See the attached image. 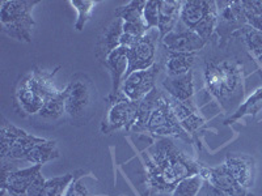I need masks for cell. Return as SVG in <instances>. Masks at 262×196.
Returning a JSON list of instances; mask_svg holds the SVG:
<instances>
[{"instance_id":"cell-5","label":"cell","mask_w":262,"mask_h":196,"mask_svg":"<svg viewBox=\"0 0 262 196\" xmlns=\"http://www.w3.org/2000/svg\"><path fill=\"white\" fill-rule=\"evenodd\" d=\"M146 132L158 137H176V139L184 140L185 143L194 144L190 135L182 128L176 114L173 113L169 101H168V94L164 90L161 92L149 115Z\"/></svg>"},{"instance_id":"cell-1","label":"cell","mask_w":262,"mask_h":196,"mask_svg":"<svg viewBox=\"0 0 262 196\" xmlns=\"http://www.w3.org/2000/svg\"><path fill=\"white\" fill-rule=\"evenodd\" d=\"M206 90L226 113L233 114L244 98V64L237 58L207 59L203 69Z\"/></svg>"},{"instance_id":"cell-3","label":"cell","mask_w":262,"mask_h":196,"mask_svg":"<svg viewBox=\"0 0 262 196\" xmlns=\"http://www.w3.org/2000/svg\"><path fill=\"white\" fill-rule=\"evenodd\" d=\"M147 153L164 177L174 186L182 179L200 176L201 163L184 153L170 137H158L147 149Z\"/></svg>"},{"instance_id":"cell-22","label":"cell","mask_w":262,"mask_h":196,"mask_svg":"<svg viewBox=\"0 0 262 196\" xmlns=\"http://www.w3.org/2000/svg\"><path fill=\"white\" fill-rule=\"evenodd\" d=\"M262 110V86H259L258 89L254 90L249 97L243 102L240 106L236 109V111L233 114L228 116V118L224 120V125L229 126L232 123L237 122L244 116H256L259 111Z\"/></svg>"},{"instance_id":"cell-27","label":"cell","mask_w":262,"mask_h":196,"mask_svg":"<svg viewBox=\"0 0 262 196\" xmlns=\"http://www.w3.org/2000/svg\"><path fill=\"white\" fill-rule=\"evenodd\" d=\"M232 38H240L245 45L247 50L253 57L258 58L262 55V33L256 30L249 25H244L243 28L232 34Z\"/></svg>"},{"instance_id":"cell-18","label":"cell","mask_w":262,"mask_h":196,"mask_svg":"<svg viewBox=\"0 0 262 196\" xmlns=\"http://www.w3.org/2000/svg\"><path fill=\"white\" fill-rule=\"evenodd\" d=\"M164 92L181 102L191 101L194 95L193 69L180 76H165L161 81Z\"/></svg>"},{"instance_id":"cell-26","label":"cell","mask_w":262,"mask_h":196,"mask_svg":"<svg viewBox=\"0 0 262 196\" xmlns=\"http://www.w3.org/2000/svg\"><path fill=\"white\" fill-rule=\"evenodd\" d=\"M24 132V130L16 127L9 120H7L4 116H2V125H0V155H2V160L7 157L9 149L12 148L13 144L23 136Z\"/></svg>"},{"instance_id":"cell-14","label":"cell","mask_w":262,"mask_h":196,"mask_svg":"<svg viewBox=\"0 0 262 196\" xmlns=\"http://www.w3.org/2000/svg\"><path fill=\"white\" fill-rule=\"evenodd\" d=\"M200 176L202 177L203 181L209 182L217 190L223 191L229 196H247L248 191L242 187L238 182L236 181L235 177L231 174L226 163H222L219 166L209 167L201 163Z\"/></svg>"},{"instance_id":"cell-30","label":"cell","mask_w":262,"mask_h":196,"mask_svg":"<svg viewBox=\"0 0 262 196\" xmlns=\"http://www.w3.org/2000/svg\"><path fill=\"white\" fill-rule=\"evenodd\" d=\"M76 174H78V172L67 173L64 176L54 177V178L48 179L42 196H64Z\"/></svg>"},{"instance_id":"cell-44","label":"cell","mask_w":262,"mask_h":196,"mask_svg":"<svg viewBox=\"0 0 262 196\" xmlns=\"http://www.w3.org/2000/svg\"><path fill=\"white\" fill-rule=\"evenodd\" d=\"M122 196H123V195H122Z\"/></svg>"},{"instance_id":"cell-20","label":"cell","mask_w":262,"mask_h":196,"mask_svg":"<svg viewBox=\"0 0 262 196\" xmlns=\"http://www.w3.org/2000/svg\"><path fill=\"white\" fill-rule=\"evenodd\" d=\"M215 2H207V0H185L182 2L180 20L188 29L194 30L196 25L210 12Z\"/></svg>"},{"instance_id":"cell-29","label":"cell","mask_w":262,"mask_h":196,"mask_svg":"<svg viewBox=\"0 0 262 196\" xmlns=\"http://www.w3.org/2000/svg\"><path fill=\"white\" fill-rule=\"evenodd\" d=\"M146 3V0H131L126 6L118 7L114 16L116 18H121L123 22H144L143 9Z\"/></svg>"},{"instance_id":"cell-32","label":"cell","mask_w":262,"mask_h":196,"mask_svg":"<svg viewBox=\"0 0 262 196\" xmlns=\"http://www.w3.org/2000/svg\"><path fill=\"white\" fill-rule=\"evenodd\" d=\"M217 27V7L216 2H215L214 7L210 9V12L206 15V17L201 21L200 24L196 25L195 29L193 32H195L203 41L209 42L210 39H212L214 37V33L216 32Z\"/></svg>"},{"instance_id":"cell-12","label":"cell","mask_w":262,"mask_h":196,"mask_svg":"<svg viewBox=\"0 0 262 196\" xmlns=\"http://www.w3.org/2000/svg\"><path fill=\"white\" fill-rule=\"evenodd\" d=\"M168 101H169L170 107H172L173 113L176 114L177 119L181 123L182 128L191 136L194 144L198 145L201 149V141H200V134L202 132V127L205 126L206 120L200 113H198V107L195 104L191 101L181 102L176 98L170 97L168 94Z\"/></svg>"},{"instance_id":"cell-9","label":"cell","mask_w":262,"mask_h":196,"mask_svg":"<svg viewBox=\"0 0 262 196\" xmlns=\"http://www.w3.org/2000/svg\"><path fill=\"white\" fill-rule=\"evenodd\" d=\"M159 30H149L146 36L138 39L134 45L128 47V69L126 78L133 72L144 71L155 64L156 58V38ZM125 78V79H126Z\"/></svg>"},{"instance_id":"cell-28","label":"cell","mask_w":262,"mask_h":196,"mask_svg":"<svg viewBox=\"0 0 262 196\" xmlns=\"http://www.w3.org/2000/svg\"><path fill=\"white\" fill-rule=\"evenodd\" d=\"M66 115L64 98H63V90L57 94L51 95L45 101V105L38 113V116L46 120H58Z\"/></svg>"},{"instance_id":"cell-35","label":"cell","mask_w":262,"mask_h":196,"mask_svg":"<svg viewBox=\"0 0 262 196\" xmlns=\"http://www.w3.org/2000/svg\"><path fill=\"white\" fill-rule=\"evenodd\" d=\"M123 33L135 39L144 37L148 33L144 22H123Z\"/></svg>"},{"instance_id":"cell-23","label":"cell","mask_w":262,"mask_h":196,"mask_svg":"<svg viewBox=\"0 0 262 196\" xmlns=\"http://www.w3.org/2000/svg\"><path fill=\"white\" fill-rule=\"evenodd\" d=\"M59 149L55 140H43L39 144H37L32 151L29 152L25 162H29L32 165H45L50 161L59 158Z\"/></svg>"},{"instance_id":"cell-40","label":"cell","mask_w":262,"mask_h":196,"mask_svg":"<svg viewBox=\"0 0 262 196\" xmlns=\"http://www.w3.org/2000/svg\"><path fill=\"white\" fill-rule=\"evenodd\" d=\"M245 18H247V24L249 27L262 33V15H252V13L245 12Z\"/></svg>"},{"instance_id":"cell-25","label":"cell","mask_w":262,"mask_h":196,"mask_svg":"<svg viewBox=\"0 0 262 196\" xmlns=\"http://www.w3.org/2000/svg\"><path fill=\"white\" fill-rule=\"evenodd\" d=\"M45 139H42V137L38 136H34L32 134H28L27 131H25L23 136L13 144V146L9 149L8 155L4 160H8V161H25L27 160L28 155H29V152L32 151L37 144H39L41 141H43ZM3 160V161H4Z\"/></svg>"},{"instance_id":"cell-39","label":"cell","mask_w":262,"mask_h":196,"mask_svg":"<svg viewBox=\"0 0 262 196\" xmlns=\"http://www.w3.org/2000/svg\"><path fill=\"white\" fill-rule=\"evenodd\" d=\"M244 11L252 15H262V2H242Z\"/></svg>"},{"instance_id":"cell-24","label":"cell","mask_w":262,"mask_h":196,"mask_svg":"<svg viewBox=\"0 0 262 196\" xmlns=\"http://www.w3.org/2000/svg\"><path fill=\"white\" fill-rule=\"evenodd\" d=\"M196 53H176L168 51L167 58V76H180L191 71L195 62Z\"/></svg>"},{"instance_id":"cell-10","label":"cell","mask_w":262,"mask_h":196,"mask_svg":"<svg viewBox=\"0 0 262 196\" xmlns=\"http://www.w3.org/2000/svg\"><path fill=\"white\" fill-rule=\"evenodd\" d=\"M161 68L163 67L160 63H155L151 68L130 74L123 80L121 93L130 101H140L149 92H152L154 88H156V79H158Z\"/></svg>"},{"instance_id":"cell-4","label":"cell","mask_w":262,"mask_h":196,"mask_svg":"<svg viewBox=\"0 0 262 196\" xmlns=\"http://www.w3.org/2000/svg\"><path fill=\"white\" fill-rule=\"evenodd\" d=\"M38 0H3L0 3V24L4 34L18 42H32L36 25L32 12Z\"/></svg>"},{"instance_id":"cell-41","label":"cell","mask_w":262,"mask_h":196,"mask_svg":"<svg viewBox=\"0 0 262 196\" xmlns=\"http://www.w3.org/2000/svg\"><path fill=\"white\" fill-rule=\"evenodd\" d=\"M257 60H258V63H259V64H261V67H262V55H261V57L257 58Z\"/></svg>"},{"instance_id":"cell-37","label":"cell","mask_w":262,"mask_h":196,"mask_svg":"<svg viewBox=\"0 0 262 196\" xmlns=\"http://www.w3.org/2000/svg\"><path fill=\"white\" fill-rule=\"evenodd\" d=\"M48 179L43 178L42 173H39L38 176L36 177V179L32 182V184L29 186L27 191V195L25 196H42L43 190H45V184Z\"/></svg>"},{"instance_id":"cell-17","label":"cell","mask_w":262,"mask_h":196,"mask_svg":"<svg viewBox=\"0 0 262 196\" xmlns=\"http://www.w3.org/2000/svg\"><path fill=\"white\" fill-rule=\"evenodd\" d=\"M123 34V21L121 18H114L111 24L104 29L96 45V58L101 63L113 53L116 48L122 46L121 38Z\"/></svg>"},{"instance_id":"cell-33","label":"cell","mask_w":262,"mask_h":196,"mask_svg":"<svg viewBox=\"0 0 262 196\" xmlns=\"http://www.w3.org/2000/svg\"><path fill=\"white\" fill-rule=\"evenodd\" d=\"M203 184V179L201 176H194L190 178L182 179L179 182L176 188L172 191L170 196H196Z\"/></svg>"},{"instance_id":"cell-16","label":"cell","mask_w":262,"mask_h":196,"mask_svg":"<svg viewBox=\"0 0 262 196\" xmlns=\"http://www.w3.org/2000/svg\"><path fill=\"white\" fill-rule=\"evenodd\" d=\"M161 42L168 51H176V53H196L202 50L207 43L195 32L188 28L179 32L173 30L164 37Z\"/></svg>"},{"instance_id":"cell-43","label":"cell","mask_w":262,"mask_h":196,"mask_svg":"<svg viewBox=\"0 0 262 196\" xmlns=\"http://www.w3.org/2000/svg\"><path fill=\"white\" fill-rule=\"evenodd\" d=\"M11 196H25V195H11Z\"/></svg>"},{"instance_id":"cell-7","label":"cell","mask_w":262,"mask_h":196,"mask_svg":"<svg viewBox=\"0 0 262 196\" xmlns=\"http://www.w3.org/2000/svg\"><path fill=\"white\" fill-rule=\"evenodd\" d=\"M15 161L4 160L2 165V195H27L32 182L42 173V165H32L25 169H17Z\"/></svg>"},{"instance_id":"cell-8","label":"cell","mask_w":262,"mask_h":196,"mask_svg":"<svg viewBox=\"0 0 262 196\" xmlns=\"http://www.w3.org/2000/svg\"><path fill=\"white\" fill-rule=\"evenodd\" d=\"M216 33L221 38V47H223L232 38L233 33L247 25V18L242 2H216Z\"/></svg>"},{"instance_id":"cell-34","label":"cell","mask_w":262,"mask_h":196,"mask_svg":"<svg viewBox=\"0 0 262 196\" xmlns=\"http://www.w3.org/2000/svg\"><path fill=\"white\" fill-rule=\"evenodd\" d=\"M143 20L147 30L159 28V0H148L143 9Z\"/></svg>"},{"instance_id":"cell-2","label":"cell","mask_w":262,"mask_h":196,"mask_svg":"<svg viewBox=\"0 0 262 196\" xmlns=\"http://www.w3.org/2000/svg\"><path fill=\"white\" fill-rule=\"evenodd\" d=\"M59 69L60 67L53 71L34 67L32 71L21 76L15 89V100L20 113L28 116L38 115L46 100L60 92L54 84V78Z\"/></svg>"},{"instance_id":"cell-21","label":"cell","mask_w":262,"mask_h":196,"mask_svg":"<svg viewBox=\"0 0 262 196\" xmlns=\"http://www.w3.org/2000/svg\"><path fill=\"white\" fill-rule=\"evenodd\" d=\"M143 161L144 166H146L147 172V179H148L149 187H151L152 192L155 193H172V191L176 188L174 184L170 183L163 173L158 169L154 161L148 156V153L143 152Z\"/></svg>"},{"instance_id":"cell-38","label":"cell","mask_w":262,"mask_h":196,"mask_svg":"<svg viewBox=\"0 0 262 196\" xmlns=\"http://www.w3.org/2000/svg\"><path fill=\"white\" fill-rule=\"evenodd\" d=\"M196 196H229V195H227V193L223 192V191L217 190L216 187H214V186L210 184L209 182L203 181L202 187H201L200 192H198V195Z\"/></svg>"},{"instance_id":"cell-31","label":"cell","mask_w":262,"mask_h":196,"mask_svg":"<svg viewBox=\"0 0 262 196\" xmlns=\"http://www.w3.org/2000/svg\"><path fill=\"white\" fill-rule=\"evenodd\" d=\"M97 3L98 2H95V0H70V4L78 12V18H76V22L74 25L78 32H81L85 28L86 22L90 21Z\"/></svg>"},{"instance_id":"cell-11","label":"cell","mask_w":262,"mask_h":196,"mask_svg":"<svg viewBox=\"0 0 262 196\" xmlns=\"http://www.w3.org/2000/svg\"><path fill=\"white\" fill-rule=\"evenodd\" d=\"M128 47L126 46H119L118 48L113 51V53L106 58L102 64L105 65V68L109 71L112 78V92L109 97L106 98V101L109 104H116L118 101H123L127 100L125 95L121 93V86H122L123 80L126 78L128 69Z\"/></svg>"},{"instance_id":"cell-42","label":"cell","mask_w":262,"mask_h":196,"mask_svg":"<svg viewBox=\"0 0 262 196\" xmlns=\"http://www.w3.org/2000/svg\"><path fill=\"white\" fill-rule=\"evenodd\" d=\"M247 196H259V195H254V193H249V192H248Z\"/></svg>"},{"instance_id":"cell-19","label":"cell","mask_w":262,"mask_h":196,"mask_svg":"<svg viewBox=\"0 0 262 196\" xmlns=\"http://www.w3.org/2000/svg\"><path fill=\"white\" fill-rule=\"evenodd\" d=\"M182 2L177 0H159V38L173 32L181 15Z\"/></svg>"},{"instance_id":"cell-6","label":"cell","mask_w":262,"mask_h":196,"mask_svg":"<svg viewBox=\"0 0 262 196\" xmlns=\"http://www.w3.org/2000/svg\"><path fill=\"white\" fill-rule=\"evenodd\" d=\"M93 92L92 83L85 75H75L63 89L66 115L72 120L80 119L92 105Z\"/></svg>"},{"instance_id":"cell-15","label":"cell","mask_w":262,"mask_h":196,"mask_svg":"<svg viewBox=\"0 0 262 196\" xmlns=\"http://www.w3.org/2000/svg\"><path fill=\"white\" fill-rule=\"evenodd\" d=\"M224 163L242 187L245 190L253 187L257 174L254 157L243 153H228Z\"/></svg>"},{"instance_id":"cell-36","label":"cell","mask_w":262,"mask_h":196,"mask_svg":"<svg viewBox=\"0 0 262 196\" xmlns=\"http://www.w3.org/2000/svg\"><path fill=\"white\" fill-rule=\"evenodd\" d=\"M79 174H81V172H78V174L72 181V183L70 184L69 190H67L64 196H92L88 188L85 187V184L81 182V176H79Z\"/></svg>"},{"instance_id":"cell-13","label":"cell","mask_w":262,"mask_h":196,"mask_svg":"<svg viewBox=\"0 0 262 196\" xmlns=\"http://www.w3.org/2000/svg\"><path fill=\"white\" fill-rule=\"evenodd\" d=\"M135 115H137V101L123 100L116 102L107 111L106 118L102 120L100 130L105 135L118 130L131 131L135 122Z\"/></svg>"}]
</instances>
